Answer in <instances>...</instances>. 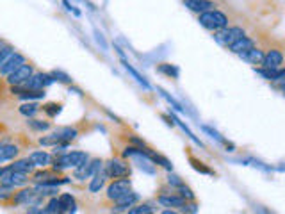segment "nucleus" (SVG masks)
I'll use <instances>...</instances> for the list:
<instances>
[{"mask_svg": "<svg viewBox=\"0 0 285 214\" xmlns=\"http://www.w3.org/2000/svg\"><path fill=\"white\" fill-rule=\"evenodd\" d=\"M198 22L202 27H205L207 30H212V32H218L221 29H226L228 27V16L225 15L219 9H210V11H205L202 15H198Z\"/></svg>", "mask_w": 285, "mask_h": 214, "instance_id": "nucleus-1", "label": "nucleus"}, {"mask_svg": "<svg viewBox=\"0 0 285 214\" xmlns=\"http://www.w3.org/2000/svg\"><path fill=\"white\" fill-rule=\"evenodd\" d=\"M89 161V155L86 152H80V150H71L68 154L61 155L59 161L56 162V169L59 168H79V166L86 164Z\"/></svg>", "mask_w": 285, "mask_h": 214, "instance_id": "nucleus-2", "label": "nucleus"}, {"mask_svg": "<svg viewBox=\"0 0 285 214\" xmlns=\"http://www.w3.org/2000/svg\"><path fill=\"white\" fill-rule=\"evenodd\" d=\"M243 36H246V32H244V29L241 25H232V27H226V29L218 30V32H214L216 41H218L219 45L226 47V49H228L232 43H235L239 38H243Z\"/></svg>", "mask_w": 285, "mask_h": 214, "instance_id": "nucleus-3", "label": "nucleus"}, {"mask_svg": "<svg viewBox=\"0 0 285 214\" xmlns=\"http://www.w3.org/2000/svg\"><path fill=\"white\" fill-rule=\"evenodd\" d=\"M105 173L109 179H127L130 175V166L121 159H111L105 164Z\"/></svg>", "mask_w": 285, "mask_h": 214, "instance_id": "nucleus-4", "label": "nucleus"}, {"mask_svg": "<svg viewBox=\"0 0 285 214\" xmlns=\"http://www.w3.org/2000/svg\"><path fill=\"white\" fill-rule=\"evenodd\" d=\"M128 191H130V181H128V179H114L109 184V188H107L105 196H107V200H111V202H116L120 196H123L125 193H128Z\"/></svg>", "mask_w": 285, "mask_h": 214, "instance_id": "nucleus-5", "label": "nucleus"}, {"mask_svg": "<svg viewBox=\"0 0 285 214\" xmlns=\"http://www.w3.org/2000/svg\"><path fill=\"white\" fill-rule=\"evenodd\" d=\"M102 166H104L102 159H93V161H87L86 164H82V166H79V168H75V173H73V177H75L77 181H86V179H89V177L97 175V173L102 169Z\"/></svg>", "mask_w": 285, "mask_h": 214, "instance_id": "nucleus-6", "label": "nucleus"}, {"mask_svg": "<svg viewBox=\"0 0 285 214\" xmlns=\"http://www.w3.org/2000/svg\"><path fill=\"white\" fill-rule=\"evenodd\" d=\"M34 75V68L30 63H25L22 68H18L16 71H13L11 75L8 77V82L11 84V86H20V84H23L27 79H30V77Z\"/></svg>", "mask_w": 285, "mask_h": 214, "instance_id": "nucleus-7", "label": "nucleus"}, {"mask_svg": "<svg viewBox=\"0 0 285 214\" xmlns=\"http://www.w3.org/2000/svg\"><path fill=\"white\" fill-rule=\"evenodd\" d=\"M157 200H159V203H161V205L173 207V209H185V207H187V202H185L180 195H173V191L161 193Z\"/></svg>", "mask_w": 285, "mask_h": 214, "instance_id": "nucleus-8", "label": "nucleus"}, {"mask_svg": "<svg viewBox=\"0 0 285 214\" xmlns=\"http://www.w3.org/2000/svg\"><path fill=\"white\" fill-rule=\"evenodd\" d=\"M283 64V52L280 49H269L264 54V68H273V70H280V66Z\"/></svg>", "mask_w": 285, "mask_h": 214, "instance_id": "nucleus-9", "label": "nucleus"}, {"mask_svg": "<svg viewBox=\"0 0 285 214\" xmlns=\"http://www.w3.org/2000/svg\"><path fill=\"white\" fill-rule=\"evenodd\" d=\"M184 2H185V8L189 11L196 13V15H202V13L218 8V4L214 0H184Z\"/></svg>", "mask_w": 285, "mask_h": 214, "instance_id": "nucleus-10", "label": "nucleus"}, {"mask_svg": "<svg viewBox=\"0 0 285 214\" xmlns=\"http://www.w3.org/2000/svg\"><path fill=\"white\" fill-rule=\"evenodd\" d=\"M25 63H27L25 57H23L22 54H16V52H15L11 57H9L8 63H6L4 66L0 68V73H2V75H6V77H9V75L13 73V71H16L18 68H22Z\"/></svg>", "mask_w": 285, "mask_h": 214, "instance_id": "nucleus-11", "label": "nucleus"}, {"mask_svg": "<svg viewBox=\"0 0 285 214\" xmlns=\"http://www.w3.org/2000/svg\"><path fill=\"white\" fill-rule=\"evenodd\" d=\"M29 182V173L23 172H11L0 181L2 186H9V188H16V186H23Z\"/></svg>", "mask_w": 285, "mask_h": 214, "instance_id": "nucleus-12", "label": "nucleus"}, {"mask_svg": "<svg viewBox=\"0 0 285 214\" xmlns=\"http://www.w3.org/2000/svg\"><path fill=\"white\" fill-rule=\"evenodd\" d=\"M253 47H255V39L250 38V36H243V38H239L235 43H232V45L228 47V50L233 54H237V56H241V54L252 50Z\"/></svg>", "mask_w": 285, "mask_h": 214, "instance_id": "nucleus-13", "label": "nucleus"}, {"mask_svg": "<svg viewBox=\"0 0 285 214\" xmlns=\"http://www.w3.org/2000/svg\"><path fill=\"white\" fill-rule=\"evenodd\" d=\"M20 148L16 145H11L8 141L0 143V162L2 161H9V159H15L18 155Z\"/></svg>", "mask_w": 285, "mask_h": 214, "instance_id": "nucleus-14", "label": "nucleus"}, {"mask_svg": "<svg viewBox=\"0 0 285 214\" xmlns=\"http://www.w3.org/2000/svg\"><path fill=\"white\" fill-rule=\"evenodd\" d=\"M264 50L259 49V47H253L252 50H248V52L241 54V57H243L244 61H248V63L252 64H262L264 63Z\"/></svg>", "mask_w": 285, "mask_h": 214, "instance_id": "nucleus-15", "label": "nucleus"}, {"mask_svg": "<svg viewBox=\"0 0 285 214\" xmlns=\"http://www.w3.org/2000/svg\"><path fill=\"white\" fill-rule=\"evenodd\" d=\"M137 202H139V196L134 191H128L123 196H120L114 203H116V210H121V209H127V207L135 205Z\"/></svg>", "mask_w": 285, "mask_h": 214, "instance_id": "nucleus-16", "label": "nucleus"}, {"mask_svg": "<svg viewBox=\"0 0 285 214\" xmlns=\"http://www.w3.org/2000/svg\"><path fill=\"white\" fill-rule=\"evenodd\" d=\"M54 134L59 138L61 143H70L79 136V131H77L75 127H61V129H57V131H54Z\"/></svg>", "mask_w": 285, "mask_h": 214, "instance_id": "nucleus-17", "label": "nucleus"}, {"mask_svg": "<svg viewBox=\"0 0 285 214\" xmlns=\"http://www.w3.org/2000/svg\"><path fill=\"white\" fill-rule=\"evenodd\" d=\"M29 159L34 162V166H39V168H45L46 164H50V154H46L45 150H36L29 155Z\"/></svg>", "mask_w": 285, "mask_h": 214, "instance_id": "nucleus-18", "label": "nucleus"}, {"mask_svg": "<svg viewBox=\"0 0 285 214\" xmlns=\"http://www.w3.org/2000/svg\"><path fill=\"white\" fill-rule=\"evenodd\" d=\"M11 168H13V172H23V173H30V172H34V162L30 161L29 157L27 159H20V161H15L11 164Z\"/></svg>", "mask_w": 285, "mask_h": 214, "instance_id": "nucleus-19", "label": "nucleus"}, {"mask_svg": "<svg viewBox=\"0 0 285 214\" xmlns=\"http://www.w3.org/2000/svg\"><path fill=\"white\" fill-rule=\"evenodd\" d=\"M34 195H36V193H34L32 189H22V191L15 193V195L11 196V202L13 203H29L30 200L34 198Z\"/></svg>", "mask_w": 285, "mask_h": 214, "instance_id": "nucleus-20", "label": "nucleus"}, {"mask_svg": "<svg viewBox=\"0 0 285 214\" xmlns=\"http://www.w3.org/2000/svg\"><path fill=\"white\" fill-rule=\"evenodd\" d=\"M105 179H107V173L105 172H98L97 175H93L91 179V184H89V191L91 193H98L105 184Z\"/></svg>", "mask_w": 285, "mask_h": 214, "instance_id": "nucleus-21", "label": "nucleus"}, {"mask_svg": "<svg viewBox=\"0 0 285 214\" xmlns=\"http://www.w3.org/2000/svg\"><path fill=\"white\" fill-rule=\"evenodd\" d=\"M59 203H61V210L73 212V209H75V198H73L71 195H68V193H64V195L59 196Z\"/></svg>", "mask_w": 285, "mask_h": 214, "instance_id": "nucleus-22", "label": "nucleus"}, {"mask_svg": "<svg viewBox=\"0 0 285 214\" xmlns=\"http://www.w3.org/2000/svg\"><path fill=\"white\" fill-rule=\"evenodd\" d=\"M41 109L38 104H34V102H29V104H23V105H20V113L23 114V116H30L32 118L34 114L38 113V111Z\"/></svg>", "mask_w": 285, "mask_h": 214, "instance_id": "nucleus-23", "label": "nucleus"}, {"mask_svg": "<svg viewBox=\"0 0 285 214\" xmlns=\"http://www.w3.org/2000/svg\"><path fill=\"white\" fill-rule=\"evenodd\" d=\"M54 177H56V175H54L52 169H39V172H36L32 175V181L34 182H41V184H43V182L50 181V179H54Z\"/></svg>", "mask_w": 285, "mask_h": 214, "instance_id": "nucleus-24", "label": "nucleus"}, {"mask_svg": "<svg viewBox=\"0 0 285 214\" xmlns=\"http://www.w3.org/2000/svg\"><path fill=\"white\" fill-rule=\"evenodd\" d=\"M176 193H178V195H180L182 198L185 200V202H193V200H195V193H193L191 189H189L187 186L184 184V182H182V184L176 188Z\"/></svg>", "mask_w": 285, "mask_h": 214, "instance_id": "nucleus-25", "label": "nucleus"}, {"mask_svg": "<svg viewBox=\"0 0 285 214\" xmlns=\"http://www.w3.org/2000/svg\"><path fill=\"white\" fill-rule=\"evenodd\" d=\"M41 109H43V113H46L50 118H54V116H57V114H59V111H61V104H56V102H50V104L43 105Z\"/></svg>", "mask_w": 285, "mask_h": 214, "instance_id": "nucleus-26", "label": "nucleus"}, {"mask_svg": "<svg viewBox=\"0 0 285 214\" xmlns=\"http://www.w3.org/2000/svg\"><path fill=\"white\" fill-rule=\"evenodd\" d=\"M257 73H260V75L264 77V79H267V80H271L273 82L274 79H276V75H278V70H273V68H257Z\"/></svg>", "mask_w": 285, "mask_h": 214, "instance_id": "nucleus-27", "label": "nucleus"}, {"mask_svg": "<svg viewBox=\"0 0 285 214\" xmlns=\"http://www.w3.org/2000/svg\"><path fill=\"white\" fill-rule=\"evenodd\" d=\"M20 97L29 100V98H43L45 97V90H25L23 93H20Z\"/></svg>", "mask_w": 285, "mask_h": 214, "instance_id": "nucleus-28", "label": "nucleus"}, {"mask_svg": "<svg viewBox=\"0 0 285 214\" xmlns=\"http://www.w3.org/2000/svg\"><path fill=\"white\" fill-rule=\"evenodd\" d=\"M61 210V203H59V198H50V202L46 203V209H45V214H57Z\"/></svg>", "mask_w": 285, "mask_h": 214, "instance_id": "nucleus-29", "label": "nucleus"}, {"mask_svg": "<svg viewBox=\"0 0 285 214\" xmlns=\"http://www.w3.org/2000/svg\"><path fill=\"white\" fill-rule=\"evenodd\" d=\"M150 212H152V207L147 205V203H142V205H132L127 214H150Z\"/></svg>", "mask_w": 285, "mask_h": 214, "instance_id": "nucleus-30", "label": "nucleus"}, {"mask_svg": "<svg viewBox=\"0 0 285 214\" xmlns=\"http://www.w3.org/2000/svg\"><path fill=\"white\" fill-rule=\"evenodd\" d=\"M13 54H15V50H13L11 47H4V49H0V68L8 63L9 57H11Z\"/></svg>", "mask_w": 285, "mask_h": 214, "instance_id": "nucleus-31", "label": "nucleus"}, {"mask_svg": "<svg viewBox=\"0 0 285 214\" xmlns=\"http://www.w3.org/2000/svg\"><path fill=\"white\" fill-rule=\"evenodd\" d=\"M159 70H161L162 73H166V75L173 77V79H176V77H178V70H176L175 66H169V64H161V66H159Z\"/></svg>", "mask_w": 285, "mask_h": 214, "instance_id": "nucleus-32", "label": "nucleus"}, {"mask_svg": "<svg viewBox=\"0 0 285 214\" xmlns=\"http://www.w3.org/2000/svg\"><path fill=\"white\" fill-rule=\"evenodd\" d=\"M189 161H191V164H193V168L195 169H198V172H202V173H207V175H212V169H209V168H205V166H203V162H200L198 159H195V157H191L189 159Z\"/></svg>", "mask_w": 285, "mask_h": 214, "instance_id": "nucleus-33", "label": "nucleus"}, {"mask_svg": "<svg viewBox=\"0 0 285 214\" xmlns=\"http://www.w3.org/2000/svg\"><path fill=\"white\" fill-rule=\"evenodd\" d=\"M29 125L32 129H36V131H46V129H50L49 121H41V120H30Z\"/></svg>", "mask_w": 285, "mask_h": 214, "instance_id": "nucleus-34", "label": "nucleus"}, {"mask_svg": "<svg viewBox=\"0 0 285 214\" xmlns=\"http://www.w3.org/2000/svg\"><path fill=\"white\" fill-rule=\"evenodd\" d=\"M273 82L276 84L281 91H285V68H283V70H278V75H276V79H274Z\"/></svg>", "mask_w": 285, "mask_h": 214, "instance_id": "nucleus-35", "label": "nucleus"}, {"mask_svg": "<svg viewBox=\"0 0 285 214\" xmlns=\"http://www.w3.org/2000/svg\"><path fill=\"white\" fill-rule=\"evenodd\" d=\"M123 64H125V68H127V70H128V71H130L132 75H134V77H135V79H137V82H139V84H142V86H145V88H148V82H147V80L142 79V77H141V75H139L137 71H135V70H134V68H132V66H130V64H128V63H123Z\"/></svg>", "mask_w": 285, "mask_h": 214, "instance_id": "nucleus-36", "label": "nucleus"}, {"mask_svg": "<svg viewBox=\"0 0 285 214\" xmlns=\"http://www.w3.org/2000/svg\"><path fill=\"white\" fill-rule=\"evenodd\" d=\"M50 75L54 77V79H57V80H61V82H66V84H70L71 82V77L70 75H66V73H63V71H52Z\"/></svg>", "mask_w": 285, "mask_h": 214, "instance_id": "nucleus-37", "label": "nucleus"}, {"mask_svg": "<svg viewBox=\"0 0 285 214\" xmlns=\"http://www.w3.org/2000/svg\"><path fill=\"white\" fill-rule=\"evenodd\" d=\"M11 172H13L11 166H6V168H0V181H2V179H4V177L8 175V173H11Z\"/></svg>", "mask_w": 285, "mask_h": 214, "instance_id": "nucleus-38", "label": "nucleus"}, {"mask_svg": "<svg viewBox=\"0 0 285 214\" xmlns=\"http://www.w3.org/2000/svg\"><path fill=\"white\" fill-rule=\"evenodd\" d=\"M25 214H45V209L41 210V209H38V207H30Z\"/></svg>", "mask_w": 285, "mask_h": 214, "instance_id": "nucleus-39", "label": "nucleus"}, {"mask_svg": "<svg viewBox=\"0 0 285 214\" xmlns=\"http://www.w3.org/2000/svg\"><path fill=\"white\" fill-rule=\"evenodd\" d=\"M162 214H178V212H175V210H164Z\"/></svg>", "mask_w": 285, "mask_h": 214, "instance_id": "nucleus-40", "label": "nucleus"}]
</instances>
